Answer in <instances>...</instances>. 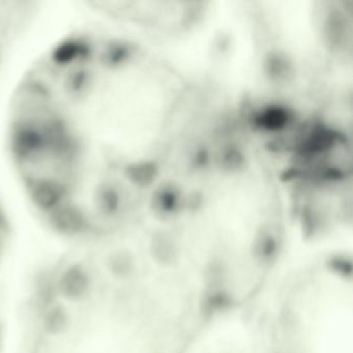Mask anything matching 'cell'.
Wrapping results in <instances>:
<instances>
[{"instance_id":"6da1fadb","label":"cell","mask_w":353,"mask_h":353,"mask_svg":"<svg viewBox=\"0 0 353 353\" xmlns=\"http://www.w3.org/2000/svg\"><path fill=\"white\" fill-rule=\"evenodd\" d=\"M106 24L45 47L18 79L5 145L20 193L57 234L97 243L125 222L140 181L141 70Z\"/></svg>"},{"instance_id":"7a4b0ae2","label":"cell","mask_w":353,"mask_h":353,"mask_svg":"<svg viewBox=\"0 0 353 353\" xmlns=\"http://www.w3.org/2000/svg\"><path fill=\"white\" fill-rule=\"evenodd\" d=\"M41 12V3L0 0V80Z\"/></svg>"}]
</instances>
